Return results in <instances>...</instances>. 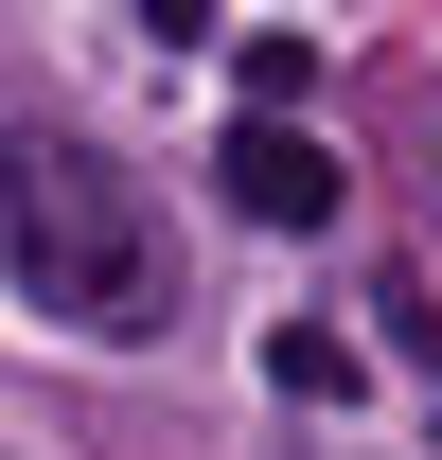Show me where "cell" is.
<instances>
[{
	"label": "cell",
	"mask_w": 442,
	"mask_h": 460,
	"mask_svg": "<svg viewBox=\"0 0 442 460\" xmlns=\"http://www.w3.org/2000/svg\"><path fill=\"white\" fill-rule=\"evenodd\" d=\"M0 266H18V301L71 319V337H160L177 319V248H160V213H142V177L89 160L71 124H0Z\"/></svg>",
	"instance_id": "6da1fadb"
},
{
	"label": "cell",
	"mask_w": 442,
	"mask_h": 460,
	"mask_svg": "<svg viewBox=\"0 0 442 460\" xmlns=\"http://www.w3.org/2000/svg\"><path fill=\"white\" fill-rule=\"evenodd\" d=\"M336 195H354V177L301 142V107H248V124H230V213H248V230H336Z\"/></svg>",
	"instance_id": "7a4b0ae2"
},
{
	"label": "cell",
	"mask_w": 442,
	"mask_h": 460,
	"mask_svg": "<svg viewBox=\"0 0 442 460\" xmlns=\"http://www.w3.org/2000/svg\"><path fill=\"white\" fill-rule=\"evenodd\" d=\"M266 390L336 407V390H354V337H319V319H283V337H266Z\"/></svg>",
	"instance_id": "3957f363"
},
{
	"label": "cell",
	"mask_w": 442,
	"mask_h": 460,
	"mask_svg": "<svg viewBox=\"0 0 442 460\" xmlns=\"http://www.w3.org/2000/svg\"><path fill=\"white\" fill-rule=\"evenodd\" d=\"M319 89V36H248V107H301Z\"/></svg>",
	"instance_id": "277c9868"
},
{
	"label": "cell",
	"mask_w": 442,
	"mask_h": 460,
	"mask_svg": "<svg viewBox=\"0 0 442 460\" xmlns=\"http://www.w3.org/2000/svg\"><path fill=\"white\" fill-rule=\"evenodd\" d=\"M142 18H160V36H213V0H142Z\"/></svg>",
	"instance_id": "5b68a950"
}]
</instances>
